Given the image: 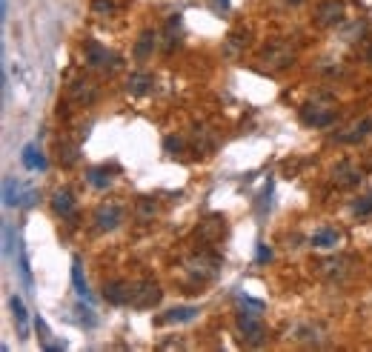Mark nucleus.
I'll list each match as a JSON object with an SVG mask.
<instances>
[{"mask_svg":"<svg viewBox=\"0 0 372 352\" xmlns=\"http://www.w3.org/2000/svg\"><path fill=\"white\" fill-rule=\"evenodd\" d=\"M0 12H4V18L9 15V0H4V6H0Z\"/></svg>","mask_w":372,"mask_h":352,"instance_id":"38","label":"nucleus"},{"mask_svg":"<svg viewBox=\"0 0 372 352\" xmlns=\"http://www.w3.org/2000/svg\"><path fill=\"white\" fill-rule=\"evenodd\" d=\"M21 158H23V166H26V169H40V172L46 169V158L40 155V149H38L35 144H29Z\"/></svg>","mask_w":372,"mask_h":352,"instance_id":"22","label":"nucleus"},{"mask_svg":"<svg viewBox=\"0 0 372 352\" xmlns=\"http://www.w3.org/2000/svg\"><path fill=\"white\" fill-rule=\"evenodd\" d=\"M21 278H23L26 287H32V269H29V258H26L23 249H21Z\"/></svg>","mask_w":372,"mask_h":352,"instance_id":"32","label":"nucleus"},{"mask_svg":"<svg viewBox=\"0 0 372 352\" xmlns=\"http://www.w3.org/2000/svg\"><path fill=\"white\" fill-rule=\"evenodd\" d=\"M372 212V195H363L355 200V215H369Z\"/></svg>","mask_w":372,"mask_h":352,"instance_id":"31","label":"nucleus"},{"mask_svg":"<svg viewBox=\"0 0 372 352\" xmlns=\"http://www.w3.org/2000/svg\"><path fill=\"white\" fill-rule=\"evenodd\" d=\"M272 258V249L269 246H264V244H258V261L264 263V261H269Z\"/></svg>","mask_w":372,"mask_h":352,"instance_id":"36","label":"nucleus"},{"mask_svg":"<svg viewBox=\"0 0 372 352\" xmlns=\"http://www.w3.org/2000/svg\"><path fill=\"white\" fill-rule=\"evenodd\" d=\"M92 12L95 15H112L115 12V0H92Z\"/></svg>","mask_w":372,"mask_h":352,"instance_id":"30","label":"nucleus"},{"mask_svg":"<svg viewBox=\"0 0 372 352\" xmlns=\"http://www.w3.org/2000/svg\"><path fill=\"white\" fill-rule=\"evenodd\" d=\"M195 147H198L201 152H209V149H212V137L206 135V129H203V126H198V129H195Z\"/></svg>","mask_w":372,"mask_h":352,"instance_id":"27","label":"nucleus"},{"mask_svg":"<svg viewBox=\"0 0 372 352\" xmlns=\"http://www.w3.org/2000/svg\"><path fill=\"white\" fill-rule=\"evenodd\" d=\"M126 89H129V95H135V98L149 95V92H152V75H143V72L132 75L129 84H126Z\"/></svg>","mask_w":372,"mask_h":352,"instance_id":"18","label":"nucleus"},{"mask_svg":"<svg viewBox=\"0 0 372 352\" xmlns=\"http://www.w3.org/2000/svg\"><path fill=\"white\" fill-rule=\"evenodd\" d=\"M161 295H164V290L158 284H152V280H137V284H132V290H129V307L152 310L161 301Z\"/></svg>","mask_w":372,"mask_h":352,"instance_id":"3","label":"nucleus"},{"mask_svg":"<svg viewBox=\"0 0 372 352\" xmlns=\"http://www.w3.org/2000/svg\"><path fill=\"white\" fill-rule=\"evenodd\" d=\"M120 221H123V209H120L118 203H103V206H98V212H95V227H98L101 232L118 229Z\"/></svg>","mask_w":372,"mask_h":352,"instance_id":"4","label":"nucleus"},{"mask_svg":"<svg viewBox=\"0 0 372 352\" xmlns=\"http://www.w3.org/2000/svg\"><path fill=\"white\" fill-rule=\"evenodd\" d=\"M4 203H6V206H21V203H26L23 186H21L15 178H6V181H4Z\"/></svg>","mask_w":372,"mask_h":352,"instance_id":"17","label":"nucleus"},{"mask_svg":"<svg viewBox=\"0 0 372 352\" xmlns=\"http://www.w3.org/2000/svg\"><path fill=\"white\" fill-rule=\"evenodd\" d=\"M78 312H81V324H86V327H95V318L89 315L92 310H84V307H78Z\"/></svg>","mask_w":372,"mask_h":352,"instance_id":"35","label":"nucleus"},{"mask_svg":"<svg viewBox=\"0 0 372 352\" xmlns=\"http://www.w3.org/2000/svg\"><path fill=\"white\" fill-rule=\"evenodd\" d=\"M238 301H241V307H244V312H252V315H261V310H264V304H261V301H255V298H249V295H238Z\"/></svg>","mask_w":372,"mask_h":352,"instance_id":"28","label":"nucleus"},{"mask_svg":"<svg viewBox=\"0 0 372 352\" xmlns=\"http://www.w3.org/2000/svg\"><path fill=\"white\" fill-rule=\"evenodd\" d=\"M289 4H292V6H298V4H301V0H289Z\"/></svg>","mask_w":372,"mask_h":352,"instance_id":"39","label":"nucleus"},{"mask_svg":"<svg viewBox=\"0 0 372 352\" xmlns=\"http://www.w3.org/2000/svg\"><path fill=\"white\" fill-rule=\"evenodd\" d=\"M155 46H158V32H152V29H146L140 38H137V43H135V60L137 63H146L149 57H152V52H155Z\"/></svg>","mask_w":372,"mask_h":352,"instance_id":"10","label":"nucleus"},{"mask_svg":"<svg viewBox=\"0 0 372 352\" xmlns=\"http://www.w3.org/2000/svg\"><path fill=\"white\" fill-rule=\"evenodd\" d=\"M301 118H304V123H310V126L327 129V126L335 123V109H329V106H318V103H307L304 112H301Z\"/></svg>","mask_w":372,"mask_h":352,"instance_id":"7","label":"nucleus"},{"mask_svg":"<svg viewBox=\"0 0 372 352\" xmlns=\"http://www.w3.org/2000/svg\"><path fill=\"white\" fill-rule=\"evenodd\" d=\"M86 63H89L92 69H115V66H118V57H115L106 46H101L98 40H89V43H86Z\"/></svg>","mask_w":372,"mask_h":352,"instance_id":"5","label":"nucleus"},{"mask_svg":"<svg viewBox=\"0 0 372 352\" xmlns=\"http://www.w3.org/2000/svg\"><path fill=\"white\" fill-rule=\"evenodd\" d=\"M292 63H295V49L283 40H272L261 55V66L269 69V72H281V69H286Z\"/></svg>","mask_w":372,"mask_h":352,"instance_id":"1","label":"nucleus"},{"mask_svg":"<svg viewBox=\"0 0 372 352\" xmlns=\"http://www.w3.org/2000/svg\"><path fill=\"white\" fill-rule=\"evenodd\" d=\"M69 95L78 101V103L89 106V103H95V98H98V86H95L92 81H74V84L69 86Z\"/></svg>","mask_w":372,"mask_h":352,"instance_id":"13","label":"nucleus"},{"mask_svg":"<svg viewBox=\"0 0 372 352\" xmlns=\"http://www.w3.org/2000/svg\"><path fill=\"white\" fill-rule=\"evenodd\" d=\"M209 4H212L218 12H220V9H230V0H209Z\"/></svg>","mask_w":372,"mask_h":352,"instance_id":"37","label":"nucleus"},{"mask_svg":"<svg viewBox=\"0 0 372 352\" xmlns=\"http://www.w3.org/2000/svg\"><path fill=\"white\" fill-rule=\"evenodd\" d=\"M72 284H74V293H78L81 298H92V293H89V287H86V278H84V272H81V258H72Z\"/></svg>","mask_w":372,"mask_h":352,"instance_id":"20","label":"nucleus"},{"mask_svg":"<svg viewBox=\"0 0 372 352\" xmlns=\"http://www.w3.org/2000/svg\"><path fill=\"white\" fill-rule=\"evenodd\" d=\"M321 329H324L321 324H301V327L295 329V338L304 341V344H318L324 335H315V332H321Z\"/></svg>","mask_w":372,"mask_h":352,"instance_id":"23","label":"nucleus"},{"mask_svg":"<svg viewBox=\"0 0 372 352\" xmlns=\"http://www.w3.org/2000/svg\"><path fill=\"white\" fill-rule=\"evenodd\" d=\"M164 147H167V152H169V155H178L184 144H181V140H178V137H167V140H164Z\"/></svg>","mask_w":372,"mask_h":352,"instance_id":"34","label":"nucleus"},{"mask_svg":"<svg viewBox=\"0 0 372 352\" xmlns=\"http://www.w3.org/2000/svg\"><path fill=\"white\" fill-rule=\"evenodd\" d=\"M344 21V4L341 0H324L315 9V23L318 26H338Z\"/></svg>","mask_w":372,"mask_h":352,"instance_id":"6","label":"nucleus"},{"mask_svg":"<svg viewBox=\"0 0 372 352\" xmlns=\"http://www.w3.org/2000/svg\"><path fill=\"white\" fill-rule=\"evenodd\" d=\"M12 249H15V229H12V224H6L4 227V255L9 258Z\"/></svg>","mask_w":372,"mask_h":352,"instance_id":"29","label":"nucleus"},{"mask_svg":"<svg viewBox=\"0 0 372 352\" xmlns=\"http://www.w3.org/2000/svg\"><path fill=\"white\" fill-rule=\"evenodd\" d=\"M238 329H241V338H247L249 344H261L264 341V327H261L258 315H252V312H241L238 315Z\"/></svg>","mask_w":372,"mask_h":352,"instance_id":"8","label":"nucleus"},{"mask_svg":"<svg viewBox=\"0 0 372 352\" xmlns=\"http://www.w3.org/2000/svg\"><path fill=\"white\" fill-rule=\"evenodd\" d=\"M9 307H12V315H15V321H18V332H21V338H29V318H26V307H23V301H21L18 295H12Z\"/></svg>","mask_w":372,"mask_h":352,"instance_id":"21","label":"nucleus"},{"mask_svg":"<svg viewBox=\"0 0 372 352\" xmlns=\"http://www.w3.org/2000/svg\"><path fill=\"white\" fill-rule=\"evenodd\" d=\"M155 212H158V203H155L152 198H140V200H137V218H140V221H149Z\"/></svg>","mask_w":372,"mask_h":352,"instance_id":"24","label":"nucleus"},{"mask_svg":"<svg viewBox=\"0 0 372 352\" xmlns=\"http://www.w3.org/2000/svg\"><path fill=\"white\" fill-rule=\"evenodd\" d=\"M361 181V169L355 166V164H349V161H341V164H335L332 166V183L335 186H355Z\"/></svg>","mask_w":372,"mask_h":352,"instance_id":"9","label":"nucleus"},{"mask_svg":"<svg viewBox=\"0 0 372 352\" xmlns=\"http://www.w3.org/2000/svg\"><path fill=\"white\" fill-rule=\"evenodd\" d=\"M52 206L60 218H74V198L69 189H57L55 198H52Z\"/></svg>","mask_w":372,"mask_h":352,"instance_id":"15","label":"nucleus"},{"mask_svg":"<svg viewBox=\"0 0 372 352\" xmlns=\"http://www.w3.org/2000/svg\"><path fill=\"white\" fill-rule=\"evenodd\" d=\"M220 269V258L215 252H198L186 261V272L192 280H198V284H203V280H212Z\"/></svg>","mask_w":372,"mask_h":352,"instance_id":"2","label":"nucleus"},{"mask_svg":"<svg viewBox=\"0 0 372 352\" xmlns=\"http://www.w3.org/2000/svg\"><path fill=\"white\" fill-rule=\"evenodd\" d=\"M35 327H38V332H40V341H43V346H46V344H49V335H52V332H49V327L43 324V318H40V315L35 318Z\"/></svg>","mask_w":372,"mask_h":352,"instance_id":"33","label":"nucleus"},{"mask_svg":"<svg viewBox=\"0 0 372 352\" xmlns=\"http://www.w3.org/2000/svg\"><path fill=\"white\" fill-rule=\"evenodd\" d=\"M372 132V118H363L361 123H352L349 132H341L338 135V144H361V140Z\"/></svg>","mask_w":372,"mask_h":352,"instance_id":"14","label":"nucleus"},{"mask_svg":"<svg viewBox=\"0 0 372 352\" xmlns=\"http://www.w3.org/2000/svg\"><path fill=\"white\" fill-rule=\"evenodd\" d=\"M338 241H341V235H338V229H332V227H324V229H318V232L312 235V246H318V249H335Z\"/></svg>","mask_w":372,"mask_h":352,"instance_id":"19","label":"nucleus"},{"mask_svg":"<svg viewBox=\"0 0 372 352\" xmlns=\"http://www.w3.org/2000/svg\"><path fill=\"white\" fill-rule=\"evenodd\" d=\"M178 26H181V15H175V18H169V23H167V52L178 43Z\"/></svg>","mask_w":372,"mask_h":352,"instance_id":"26","label":"nucleus"},{"mask_svg":"<svg viewBox=\"0 0 372 352\" xmlns=\"http://www.w3.org/2000/svg\"><path fill=\"white\" fill-rule=\"evenodd\" d=\"M86 181H89L95 189H106V186L112 183V178H109L103 169H89V172H86Z\"/></svg>","mask_w":372,"mask_h":352,"instance_id":"25","label":"nucleus"},{"mask_svg":"<svg viewBox=\"0 0 372 352\" xmlns=\"http://www.w3.org/2000/svg\"><path fill=\"white\" fill-rule=\"evenodd\" d=\"M198 307H172L167 315L158 318V324H184V321H195L198 318Z\"/></svg>","mask_w":372,"mask_h":352,"instance_id":"16","label":"nucleus"},{"mask_svg":"<svg viewBox=\"0 0 372 352\" xmlns=\"http://www.w3.org/2000/svg\"><path fill=\"white\" fill-rule=\"evenodd\" d=\"M129 290L132 284H126V280H109V284H103V298L115 307H123L129 304Z\"/></svg>","mask_w":372,"mask_h":352,"instance_id":"11","label":"nucleus"},{"mask_svg":"<svg viewBox=\"0 0 372 352\" xmlns=\"http://www.w3.org/2000/svg\"><path fill=\"white\" fill-rule=\"evenodd\" d=\"M349 261L346 258H327V261H318L315 266H318V272L321 275H327L329 280H341L346 272H349V266H346Z\"/></svg>","mask_w":372,"mask_h":352,"instance_id":"12","label":"nucleus"}]
</instances>
